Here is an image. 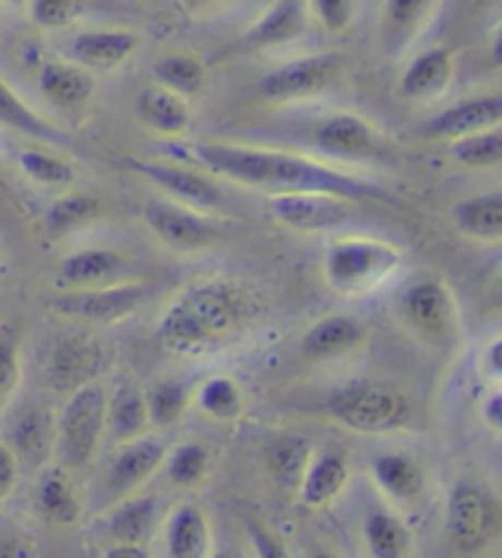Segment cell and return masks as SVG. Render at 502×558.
Masks as SVG:
<instances>
[{
	"instance_id": "1",
	"label": "cell",
	"mask_w": 502,
	"mask_h": 558,
	"mask_svg": "<svg viewBox=\"0 0 502 558\" xmlns=\"http://www.w3.org/2000/svg\"><path fill=\"white\" fill-rule=\"evenodd\" d=\"M175 162L196 167L206 174L224 177L240 186L263 189L270 194H334L346 202H390L383 186L366 182L321 159L279 153L253 145L220 143V140H177L167 145Z\"/></svg>"
},
{
	"instance_id": "2",
	"label": "cell",
	"mask_w": 502,
	"mask_h": 558,
	"mask_svg": "<svg viewBox=\"0 0 502 558\" xmlns=\"http://www.w3.org/2000/svg\"><path fill=\"white\" fill-rule=\"evenodd\" d=\"M258 314V296L243 282L228 277L201 279L167 304L157 338L175 355H204L236 341Z\"/></svg>"
},
{
	"instance_id": "3",
	"label": "cell",
	"mask_w": 502,
	"mask_h": 558,
	"mask_svg": "<svg viewBox=\"0 0 502 558\" xmlns=\"http://www.w3.org/2000/svg\"><path fill=\"white\" fill-rule=\"evenodd\" d=\"M405 253L395 243L370 235H344L331 241L321 260L324 282L340 296H366L393 279Z\"/></svg>"
},
{
	"instance_id": "4",
	"label": "cell",
	"mask_w": 502,
	"mask_h": 558,
	"mask_svg": "<svg viewBox=\"0 0 502 558\" xmlns=\"http://www.w3.org/2000/svg\"><path fill=\"white\" fill-rule=\"evenodd\" d=\"M326 412L356 434H393L409 426L411 407L405 395L373 383H354L331 392Z\"/></svg>"
},
{
	"instance_id": "5",
	"label": "cell",
	"mask_w": 502,
	"mask_h": 558,
	"mask_svg": "<svg viewBox=\"0 0 502 558\" xmlns=\"http://www.w3.org/2000/svg\"><path fill=\"white\" fill-rule=\"evenodd\" d=\"M108 392L104 385L86 383L69 392L57 418V448L69 465H86L106 434Z\"/></svg>"
},
{
	"instance_id": "6",
	"label": "cell",
	"mask_w": 502,
	"mask_h": 558,
	"mask_svg": "<svg viewBox=\"0 0 502 558\" xmlns=\"http://www.w3.org/2000/svg\"><path fill=\"white\" fill-rule=\"evenodd\" d=\"M340 72H344V64L338 54H307L270 69L258 82V94L270 104L307 101L328 92L340 78Z\"/></svg>"
},
{
	"instance_id": "7",
	"label": "cell",
	"mask_w": 502,
	"mask_h": 558,
	"mask_svg": "<svg viewBox=\"0 0 502 558\" xmlns=\"http://www.w3.org/2000/svg\"><path fill=\"white\" fill-rule=\"evenodd\" d=\"M153 294L147 282H110L88 289H64L52 299V308L67 318L88 324H118L133 316Z\"/></svg>"
},
{
	"instance_id": "8",
	"label": "cell",
	"mask_w": 502,
	"mask_h": 558,
	"mask_svg": "<svg viewBox=\"0 0 502 558\" xmlns=\"http://www.w3.org/2000/svg\"><path fill=\"white\" fill-rule=\"evenodd\" d=\"M446 534L458 554L486 551L498 536V507L483 487L461 483L449 495Z\"/></svg>"
},
{
	"instance_id": "9",
	"label": "cell",
	"mask_w": 502,
	"mask_h": 558,
	"mask_svg": "<svg viewBox=\"0 0 502 558\" xmlns=\"http://www.w3.org/2000/svg\"><path fill=\"white\" fill-rule=\"evenodd\" d=\"M125 167L133 169L135 174L147 179L150 184L163 189L165 194L172 196L175 204L194 208L201 214H216L224 208V192L216 186L214 179L196 167H189L175 159H125Z\"/></svg>"
},
{
	"instance_id": "10",
	"label": "cell",
	"mask_w": 502,
	"mask_h": 558,
	"mask_svg": "<svg viewBox=\"0 0 502 558\" xmlns=\"http://www.w3.org/2000/svg\"><path fill=\"white\" fill-rule=\"evenodd\" d=\"M405 324L427 343H446L456 333V299L441 279H419L399 296Z\"/></svg>"
},
{
	"instance_id": "11",
	"label": "cell",
	"mask_w": 502,
	"mask_h": 558,
	"mask_svg": "<svg viewBox=\"0 0 502 558\" xmlns=\"http://www.w3.org/2000/svg\"><path fill=\"white\" fill-rule=\"evenodd\" d=\"M143 218L157 241L175 253L206 251L218 238V228L208 214L175 202H150Z\"/></svg>"
},
{
	"instance_id": "12",
	"label": "cell",
	"mask_w": 502,
	"mask_h": 558,
	"mask_svg": "<svg viewBox=\"0 0 502 558\" xmlns=\"http://www.w3.org/2000/svg\"><path fill=\"white\" fill-rule=\"evenodd\" d=\"M270 214L277 223L297 233H326L348 221L354 202L316 192L275 194L267 202Z\"/></svg>"
},
{
	"instance_id": "13",
	"label": "cell",
	"mask_w": 502,
	"mask_h": 558,
	"mask_svg": "<svg viewBox=\"0 0 502 558\" xmlns=\"http://www.w3.org/2000/svg\"><path fill=\"white\" fill-rule=\"evenodd\" d=\"M309 140L321 155L346 159V162H363L380 153V133L375 125L368 118L350 111L321 118L309 131Z\"/></svg>"
},
{
	"instance_id": "14",
	"label": "cell",
	"mask_w": 502,
	"mask_h": 558,
	"mask_svg": "<svg viewBox=\"0 0 502 558\" xmlns=\"http://www.w3.org/2000/svg\"><path fill=\"white\" fill-rule=\"evenodd\" d=\"M502 123V98L498 94L476 96L439 111L421 125V137L451 143V140L493 131Z\"/></svg>"
},
{
	"instance_id": "15",
	"label": "cell",
	"mask_w": 502,
	"mask_h": 558,
	"mask_svg": "<svg viewBox=\"0 0 502 558\" xmlns=\"http://www.w3.org/2000/svg\"><path fill=\"white\" fill-rule=\"evenodd\" d=\"M100 367H104V353L94 341L82 336H64L49 348L47 380L57 390L74 392L76 387L96 383Z\"/></svg>"
},
{
	"instance_id": "16",
	"label": "cell",
	"mask_w": 502,
	"mask_h": 558,
	"mask_svg": "<svg viewBox=\"0 0 502 558\" xmlns=\"http://www.w3.org/2000/svg\"><path fill=\"white\" fill-rule=\"evenodd\" d=\"M456 76L454 52L446 47L421 49L399 76V94L411 104H434L449 92Z\"/></svg>"
},
{
	"instance_id": "17",
	"label": "cell",
	"mask_w": 502,
	"mask_h": 558,
	"mask_svg": "<svg viewBox=\"0 0 502 558\" xmlns=\"http://www.w3.org/2000/svg\"><path fill=\"white\" fill-rule=\"evenodd\" d=\"M140 35L123 27L88 29L69 45V59L88 72H113L138 54Z\"/></svg>"
},
{
	"instance_id": "18",
	"label": "cell",
	"mask_w": 502,
	"mask_h": 558,
	"mask_svg": "<svg viewBox=\"0 0 502 558\" xmlns=\"http://www.w3.org/2000/svg\"><path fill=\"white\" fill-rule=\"evenodd\" d=\"M165 458L167 446L147 434L120 444L108 468V487L123 497L135 493L140 485H145L165 465Z\"/></svg>"
},
{
	"instance_id": "19",
	"label": "cell",
	"mask_w": 502,
	"mask_h": 558,
	"mask_svg": "<svg viewBox=\"0 0 502 558\" xmlns=\"http://www.w3.org/2000/svg\"><path fill=\"white\" fill-rule=\"evenodd\" d=\"M368 341V326L348 314H331L319 318L301 338V353L314 363L338 361Z\"/></svg>"
},
{
	"instance_id": "20",
	"label": "cell",
	"mask_w": 502,
	"mask_h": 558,
	"mask_svg": "<svg viewBox=\"0 0 502 558\" xmlns=\"http://www.w3.org/2000/svg\"><path fill=\"white\" fill-rule=\"evenodd\" d=\"M39 92L59 111H84L96 94V76L72 59L47 62L37 76Z\"/></svg>"
},
{
	"instance_id": "21",
	"label": "cell",
	"mask_w": 502,
	"mask_h": 558,
	"mask_svg": "<svg viewBox=\"0 0 502 558\" xmlns=\"http://www.w3.org/2000/svg\"><path fill=\"white\" fill-rule=\"evenodd\" d=\"M348 481L350 465L346 461V456L334 451L314 453L304 475H301L297 497L301 505L309 507V510H324V507L334 505L338 497L344 495Z\"/></svg>"
},
{
	"instance_id": "22",
	"label": "cell",
	"mask_w": 502,
	"mask_h": 558,
	"mask_svg": "<svg viewBox=\"0 0 502 558\" xmlns=\"http://www.w3.org/2000/svg\"><path fill=\"white\" fill-rule=\"evenodd\" d=\"M370 477H373L380 495L395 505H415L425 495L427 475L421 465L409 453H380L370 463Z\"/></svg>"
},
{
	"instance_id": "23",
	"label": "cell",
	"mask_w": 502,
	"mask_h": 558,
	"mask_svg": "<svg viewBox=\"0 0 502 558\" xmlns=\"http://www.w3.org/2000/svg\"><path fill=\"white\" fill-rule=\"evenodd\" d=\"M307 27V8L301 0H275L248 29L246 43L255 49L287 47L299 43Z\"/></svg>"
},
{
	"instance_id": "24",
	"label": "cell",
	"mask_w": 502,
	"mask_h": 558,
	"mask_svg": "<svg viewBox=\"0 0 502 558\" xmlns=\"http://www.w3.org/2000/svg\"><path fill=\"white\" fill-rule=\"evenodd\" d=\"M0 125H3L5 131L25 135L29 140H35V143H43L49 147L74 145L62 128L47 121L43 113H37L3 76H0Z\"/></svg>"
},
{
	"instance_id": "25",
	"label": "cell",
	"mask_w": 502,
	"mask_h": 558,
	"mask_svg": "<svg viewBox=\"0 0 502 558\" xmlns=\"http://www.w3.org/2000/svg\"><path fill=\"white\" fill-rule=\"evenodd\" d=\"M135 116L150 133L163 137H182L192 125V108L187 98L163 86H145L135 98Z\"/></svg>"
},
{
	"instance_id": "26",
	"label": "cell",
	"mask_w": 502,
	"mask_h": 558,
	"mask_svg": "<svg viewBox=\"0 0 502 558\" xmlns=\"http://www.w3.org/2000/svg\"><path fill=\"white\" fill-rule=\"evenodd\" d=\"M165 551L169 558H208L211 524L199 505L182 502L167 514Z\"/></svg>"
},
{
	"instance_id": "27",
	"label": "cell",
	"mask_w": 502,
	"mask_h": 558,
	"mask_svg": "<svg viewBox=\"0 0 502 558\" xmlns=\"http://www.w3.org/2000/svg\"><path fill=\"white\" fill-rule=\"evenodd\" d=\"M8 446L15 453L17 463L45 465L57 448V418L47 410L29 407L17 414Z\"/></svg>"
},
{
	"instance_id": "28",
	"label": "cell",
	"mask_w": 502,
	"mask_h": 558,
	"mask_svg": "<svg viewBox=\"0 0 502 558\" xmlns=\"http://www.w3.org/2000/svg\"><path fill=\"white\" fill-rule=\"evenodd\" d=\"M123 255L110 247H84L67 255L59 265V282L67 289H88L118 282V272L123 270Z\"/></svg>"
},
{
	"instance_id": "29",
	"label": "cell",
	"mask_w": 502,
	"mask_h": 558,
	"mask_svg": "<svg viewBox=\"0 0 502 558\" xmlns=\"http://www.w3.org/2000/svg\"><path fill=\"white\" fill-rule=\"evenodd\" d=\"M159 520V502L155 495L130 493L116 505L108 517V532L116 544L145 546L153 536L155 524Z\"/></svg>"
},
{
	"instance_id": "30",
	"label": "cell",
	"mask_w": 502,
	"mask_h": 558,
	"mask_svg": "<svg viewBox=\"0 0 502 558\" xmlns=\"http://www.w3.org/2000/svg\"><path fill=\"white\" fill-rule=\"evenodd\" d=\"M150 428L147 400L145 392L133 383H120L108 395L106 410V432L116 438L118 444L133 441V438L145 436Z\"/></svg>"
},
{
	"instance_id": "31",
	"label": "cell",
	"mask_w": 502,
	"mask_h": 558,
	"mask_svg": "<svg viewBox=\"0 0 502 558\" xmlns=\"http://www.w3.org/2000/svg\"><path fill=\"white\" fill-rule=\"evenodd\" d=\"M451 218L461 235L478 243H500L502 238V196L500 192L464 198L451 208Z\"/></svg>"
},
{
	"instance_id": "32",
	"label": "cell",
	"mask_w": 502,
	"mask_h": 558,
	"mask_svg": "<svg viewBox=\"0 0 502 558\" xmlns=\"http://www.w3.org/2000/svg\"><path fill=\"white\" fill-rule=\"evenodd\" d=\"M37 507L47 522L57 526H72L82 517V502L64 468H47L37 485Z\"/></svg>"
},
{
	"instance_id": "33",
	"label": "cell",
	"mask_w": 502,
	"mask_h": 558,
	"mask_svg": "<svg viewBox=\"0 0 502 558\" xmlns=\"http://www.w3.org/2000/svg\"><path fill=\"white\" fill-rule=\"evenodd\" d=\"M155 84L182 98L201 94L208 84V69L192 52H167L153 64Z\"/></svg>"
},
{
	"instance_id": "34",
	"label": "cell",
	"mask_w": 502,
	"mask_h": 558,
	"mask_svg": "<svg viewBox=\"0 0 502 558\" xmlns=\"http://www.w3.org/2000/svg\"><path fill=\"white\" fill-rule=\"evenodd\" d=\"M311 456H314V448H311L307 438L285 436L267 446L265 468L277 487H283L287 493H297Z\"/></svg>"
},
{
	"instance_id": "35",
	"label": "cell",
	"mask_w": 502,
	"mask_h": 558,
	"mask_svg": "<svg viewBox=\"0 0 502 558\" xmlns=\"http://www.w3.org/2000/svg\"><path fill=\"white\" fill-rule=\"evenodd\" d=\"M196 410L214 422H236L246 412V395L230 375H211L192 395Z\"/></svg>"
},
{
	"instance_id": "36",
	"label": "cell",
	"mask_w": 502,
	"mask_h": 558,
	"mask_svg": "<svg viewBox=\"0 0 502 558\" xmlns=\"http://www.w3.org/2000/svg\"><path fill=\"white\" fill-rule=\"evenodd\" d=\"M363 539L370 558H407L411 551L409 526L387 510H373L366 517Z\"/></svg>"
},
{
	"instance_id": "37",
	"label": "cell",
	"mask_w": 502,
	"mask_h": 558,
	"mask_svg": "<svg viewBox=\"0 0 502 558\" xmlns=\"http://www.w3.org/2000/svg\"><path fill=\"white\" fill-rule=\"evenodd\" d=\"M449 155L458 167L478 169V172L498 169L502 165V133H500V128L476 133V135L458 137V140H451Z\"/></svg>"
},
{
	"instance_id": "38",
	"label": "cell",
	"mask_w": 502,
	"mask_h": 558,
	"mask_svg": "<svg viewBox=\"0 0 502 558\" xmlns=\"http://www.w3.org/2000/svg\"><path fill=\"white\" fill-rule=\"evenodd\" d=\"M100 214V202L92 194L72 192L55 198L45 214V226L52 235H67L92 223Z\"/></svg>"
},
{
	"instance_id": "39",
	"label": "cell",
	"mask_w": 502,
	"mask_h": 558,
	"mask_svg": "<svg viewBox=\"0 0 502 558\" xmlns=\"http://www.w3.org/2000/svg\"><path fill=\"white\" fill-rule=\"evenodd\" d=\"M434 0H385L383 25L390 49H402L425 25Z\"/></svg>"
},
{
	"instance_id": "40",
	"label": "cell",
	"mask_w": 502,
	"mask_h": 558,
	"mask_svg": "<svg viewBox=\"0 0 502 558\" xmlns=\"http://www.w3.org/2000/svg\"><path fill=\"white\" fill-rule=\"evenodd\" d=\"M17 167L29 182H35L39 186H69L76 179L74 167L67 162L64 157H59L49 149L43 147H23L17 153Z\"/></svg>"
},
{
	"instance_id": "41",
	"label": "cell",
	"mask_w": 502,
	"mask_h": 558,
	"mask_svg": "<svg viewBox=\"0 0 502 558\" xmlns=\"http://www.w3.org/2000/svg\"><path fill=\"white\" fill-rule=\"evenodd\" d=\"M167 477L179 487H196L211 471V453L204 444L184 441L167 451Z\"/></svg>"
},
{
	"instance_id": "42",
	"label": "cell",
	"mask_w": 502,
	"mask_h": 558,
	"mask_svg": "<svg viewBox=\"0 0 502 558\" xmlns=\"http://www.w3.org/2000/svg\"><path fill=\"white\" fill-rule=\"evenodd\" d=\"M150 426L172 428L182 422L184 412L189 410V392L184 385L175 380L157 383L153 390L145 395Z\"/></svg>"
},
{
	"instance_id": "43",
	"label": "cell",
	"mask_w": 502,
	"mask_h": 558,
	"mask_svg": "<svg viewBox=\"0 0 502 558\" xmlns=\"http://www.w3.org/2000/svg\"><path fill=\"white\" fill-rule=\"evenodd\" d=\"M23 380V353L17 336L10 328H0V414L13 400Z\"/></svg>"
},
{
	"instance_id": "44",
	"label": "cell",
	"mask_w": 502,
	"mask_h": 558,
	"mask_svg": "<svg viewBox=\"0 0 502 558\" xmlns=\"http://www.w3.org/2000/svg\"><path fill=\"white\" fill-rule=\"evenodd\" d=\"M33 23L45 33H59L76 23L84 0H27Z\"/></svg>"
},
{
	"instance_id": "45",
	"label": "cell",
	"mask_w": 502,
	"mask_h": 558,
	"mask_svg": "<svg viewBox=\"0 0 502 558\" xmlns=\"http://www.w3.org/2000/svg\"><path fill=\"white\" fill-rule=\"evenodd\" d=\"M311 15L331 35L348 33L358 17L356 0H309Z\"/></svg>"
},
{
	"instance_id": "46",
	"label": "cell",
	"mask_w": 502,
	"mask_h": 558,
	"mask_svg": "<svg viewBox=\"0 0 502 558\" xmlns=\"http://www.w3.org/2000/svg\"><path fill=\"white\" fill-rule=\"evenodd\" d=\"M248 530V539L253 544V551L255 558H292L289 551L285 549V544L279 542V536H275L273 532L263 526L260 522H248L246 524Z\"/></svg>"
},
{
	"instance_id": "47",
	"label": "cell",
	"mask_w": 502,
	"mask_h": 558,
	"mask_svg": "<svg viewBox=\"0 0 502 558\" xmlns=\"http://www.w3.org/2000/svg\"><path fill=\"white\" fill-rule=\"evenodd\" d=\"M17 485V458L10 446L0 441V505L13 495Z\"/></svg>"
},
{
	"instance_id": "48",
	"label": "cell",
	"mask_w": 502,
	"mask_h": 558,
	"mask_svg": "<svg viewBox=\"0 0 502 558\" xmlns=\"http://www.w3.org/2000/svg\"><path fill=\"white\" fill-rule=\"evenodd\" d=\"M480 371H483V375L493 385L500 383V377H502V341L500 338H495V341H490L486 345L483 355H480Z\"/></svg>"
},
{
	"instance_id": "49",
	"label": "cell",
	"mask_w": 502,
	"mask_h": 558,
	"mask_svg": "<svg viewBox=\"0 0 502 558\" xmlns=\"http://www.w3.org/2000/svg\"><path fill=\"white\" fill-rule=\"evenodd\" d=\"M480 414H483V422L493 428L495 434L502 432V392L498 385H493V390L488 392L483 407H480Z\"/></svg>"
},
{
	"instance_id": "50",
	"label": "cell",
	"mask_w": 502,
	"mask_h": 558,
	"mask_svg": "<svg viewBox=\"0 0 502 558\" xmlns=\"http://www.w3.org/2000/svg\"><path fill=\"white\" fill-rule=\"evenodd\" d=\"M0 558H37V549L17 536H0Z\"/></svg>"
},
{
	"instance_id": "51",
	"label": "cell",
	"mask_w": 502,
	"mask_h": 558,
	"mask_svg": "<svg viewBox=\"0 0 502 558\" xmlns=\"http://www.w3.org/2000/svg\"><path fill=\"white\" fill-rule=\"evenodd\" d=\"M106 558H150L145 546H133V544H116L113 549H108Z\"/></svg>"
},
{
	"instance_id": "52",
	"label": "cell",
	"mask_w": 502,
	"mask_h": 558,
	"mask_svg": "<svg viewBox=\"0 0 502 558\" xmlns=\"http://www.w3.org/2000/svg\"><path fill=\"white\" fill-rule=\"evenodd\" d=\"M214 3H218V0H182V5L187 10H192V13H199V10H206Z\"/></svg>"
},
{
	"instance_id": "53",
	"label": "cell",
	"mask_w": 502,
	"mask_h": 558,
	"mask_svg": "<svg viewBox=\"0 0 502 558\" xmlns=\"http://www.w3.org/2000/svg\"><path fill=\"white\" fill-rule=\"evenodd\" d=\"M309 558H340V556L336 551H331V549H316V551L309 554Z\"/></svg>"
},
{
	"instance_id": "54",
	"label": "cell",
	"mask_w": 502,
	"mask_h": 558,
	"mask_svg": "<svg viewBox=\"0 0 502 558\" xmlns=\"http://www.w3.org/2000/svg\"><path fill=\"white\" fill-rule=\"evenodd\" d=\"M0 3L13 5V8H25V5H27V0H0Z\"/></svg>"
},
{
	"instance_id": "55",
	"label": "cell",
	"mask_w": 502,
	"mask_h": 558,
	"mask_svg": "<svg viewBox=\"0 0 502 558\" xmlns=\"http://www.w3.org/2000/svg\"><path fill=\"white\" fill-rule=\"evenodd\" d=\"M208 558H236L230 551H211Z\"/></svg>"
},
{
	"instance_id": "56",
	"label": "cell",
	"mask_w": 502,
	"mask_h": 558,
	"mask_svg": "<svg viewBox=\"0 0 502 558\" xmlns=\"http://www.w3.org/2000/svg\"><path fill=\"white\" fill-rule=\"evenodd\" d=\"M0 17H3V3H0Z\"/></svg>"
}]
</instances>
